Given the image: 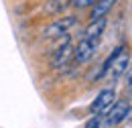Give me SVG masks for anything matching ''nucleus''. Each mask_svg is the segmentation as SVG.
Segmentation results:
<instances>
[{
    "mask_svg": "<svg viewBox=\"0 0 132 128\" xmlns=\"http://www.w3.org/2000/svg\"><path fill=\"white\" fill-rule=\"evenodd\" d=\"M98 43H100V41L81 39V41L77 43V47L73 49V61H77V63H85V61H89L92 55H94L96 49H98Z\"/></svg>",
    "mask_w": 132,
    "mask_h": 128,
    "instance_id": "nucleus-4",
    "label": "nucleus"
},
{
    "mask_svg": "<svg viewBox=\"0 0 132 128\" xmlns=\"http://www.w3.org/2000/svg\"><path fill=\"white\" fill-rule=\"evenodd\" d=\"M71 59H73V47H71L69 41H65L61 47L55 51V55H53V67H55V69H61V67H65Z\"/></svg>",
    "mask_w": 132,
    "mask_h": 128,
    "instance_id": "nucleus-5",
    "label": "nucleus"
},
{
    "mask_svg": "<svg viewBox=\"0 0 132 128\" xmlns=\"http://www.w3.org/2000/svg\"><path fill=\"white\" fill-rule=\"evenodd\" d=\"M85 128H112V126H108L102 116H94V118H89L85 122Z\"/></svg>",
    "mask_w": 132,
    "mask_h": 128,
    "instance_id": "nucleus-10",
    "label": "nucleus"
},
{
    "mask_svg": "<svg viewBox=\"0 0 132 128\" xmlns=\"http://www.w3.org/2000/svg\"><path fill=\"white\" fill-rule=\"evenodd\" d=\"M126 87L132 92V63H130V67H128V71H126Z\"/></svg>",
    "mask_w": 132,
    "mask_h": 128,
    "instance_id": "nucleus-11",
    "label": "nucleus"
},
{
    "mask_svg": "<svg viewBox=\"0 0 132 128\" xmlns=\"http://www.w3.org/2000/svg\"><path fill=\"white\" fill-rule=\"evenodd\" d=\"M106 29V18H98V20H92L89 27L83 33V39H89V41H100L102 33Z\"/></svg>",
    "mask_w": 132,
    "mask_h": 128,
    "instance_id": "nucleus-8",
    "label": "nucleus"
},
{
    "mask_svg": "<svg viewBox=\"0 0 132 128\" xmlns=\"http://www.w3.org/2000/svg\"><path fill=\"white\" fill-rule=\"evenodd\" d=\"M114 4H116V0H96V2H94V8H92L89 18H92V20L106 18V16L110 14V10H112V6H114Z\"/></svg>",
    "mask_w": 132,
    "mask_h": 128,
    "instance_id": "nucleus-7",
    "label": "nucleus"
},
{
    "mask_svg": "<svg viewBox=\"0 0 132 128\" xmlns=\"http://www.w3.org/2000/svg\"><path fill=\"white\" fill-rule=\"evenodd\" d=\"M128 114H130V104L124 102V100H116L102 118H104V122L108 126H118L128 118Z\"/></svg>",
    "mask_w": 132,
    "mask_h": 128,
    "instance_id": "nucleus-1",
    "label": "nucleus"
},
{
    "mask_svg": "<svg viewBox=\"0 0 132 128\" xmlns=\"http://www.w3.org/2000/svg\"><path fill=\"white\" fill-rule=\"evenodd\" d=\"M77 18L75 16H65V18H59L55 22H51L49 27L43 31V37L45 39H55V37H61V35H67V31L71 27H75Z\"/></svg>",
    "mask_w": 132,
    "mask_h": 128,
    "instance_id": "nucleus-3",
    "label": "nucleus"
},
{
    "mask_svg": "<svg viewBox=\"0 0 132 128\" xmlns=\"http://www.w3.org/2000/svg\"><path fill=\"white\" fill-rule=\"evenodd\" d=\"M67 2L69 0H49L47 4H45V12H49V14H53V12H59V10H63L67 6Z\"/></svg>",
    "mask_w": 132,
    "mask_h": 128,
    "instance_id": "nucleus-9",
    "label": "nucleus"
},
{
    "mask_svg": "<svg viewBox=\"0 0 132 128\" xmlns=\"http://www.w3.org/2000/svg\"><path fill=\"white\" fill-rule=\"evenodd\" d=\"M114 102H116V92L112 90V87H106V90H102V92L98 94V98L92 102L89 110H92L94 116H104Z\"/></svg>",
    "mask_w": 132,
    "mask_h": 128,
    "instance_id": "nucleus-2",
    "label": "nucleus"
},
{
    "mask_svg": "<svg viewBox=\"0 0 132 128\" xmlns=\"http://www.w3.org/2000/svg\"><path fill=\"white\" fill-rule=\"evenodd\" d=\"M126 67H128V49L122 51V53L114 59V63L110 65V69H108L106 75H110V79H118V77L126 71Z\"/></svg>",
    "mask_w": 132,
    "mask_h": 128,
    "instance_id": "nucleus-6",
    "label": "nucleus"
},
{
    "mask_svg": "<svg viewBox=\"0 0 132 128\" xmlns=\"http://www.w3.org/2000/svg\"><path fill=\"white\" fill-rule=\"evenodd\" d=\"M94 2H96V0H94Z\"/></svg>",
    "mask_w": 132,
    "mask_h": 128,
    "instance_id": "nucleus-12",
    "label": "nucleus"
}]
</instances>
